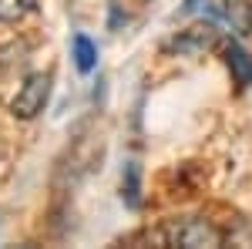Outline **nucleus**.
<instances>
[{
    "instance_id": "423d86ee",
    "label": "nucleus",
    "mask_w": 252,
    "mask_h": 249,
    "mask_svg": "<svg viewBox=\"0 0 252 249\" xmlns=\"http://www.w3.org/2000/svg\"><path fill=\"white\" fill-rule=\"evenodd\" d=\"M34 10V0H0V24H17Z\"/></svg>"
},
{
    "instance_id": "6e6552de",
    "label": "nucleus",
    "mask_w": 252,
    "mask_h": 249,
    "mask_svg": "<svg viewBox=\"0 0 252 249\" xmlns=\"http://www.w3.org/2000/svg\"><path fill=\"white\" fill-rule=\"evenodd\" d=\"M128 206H138V169H128Z\"/></svg>"
},
{
    "instance_id": "f03ea898",
    "label": "nucleus",
    "mask_w": 252,
    "mask_h": 249,
    "mask_svg": "<svg viewBox=\"0 0 252 249\" xmlns=\"http://www.w3.org/2000/svg\"><path fill=\"white\" fill-rule=\"evenodd\" d=\"M47 98H51V74H44V71L40 74H31L20 84L14 101H10V115L20 118V121H31V118H37L44 111Z\"/></svg>"
},
{
    "instance_id": "0eeeda50",
    "label": "nucleus",
    "mask_w": 252,
    "mask_h": 249,
    "mask_svg": "<svg viewBox=\"0 0 252 249\" xmlns=\"http://www.w3.org/2000/svg\"><path fill=\"white\" fill-rule=\"evenodd\" d=\"M225 3V14L239 31H249V3L246 0H222Z\"/></svg>"
},
{
    "instance_id": "9d476101",
    "label": "nucleus",
    "mask_w": 252,
    "mask_h": 249,
    "mask_svg": "<svg viewBox=\"0 0 252 249\" xmlns=\"http://www.w3.org/2000/svg\"><path fill=\"white\" fill-rule=\"evenodd\" d=\"M0 155H3V148H0Z\"/></svg>"
},
{
    "instance_id": "39448f33",
    "label": "nucleus",
    "mask_w": 252,
    "mask_h": 249,
    "mask_svg": "<svg viewBox=\"0 0 252 249\" xmlns=\"http://www.w3.org/2000/svg\"><path fill=\"white\" fill-rule=\"evenodd\" d=\"M74 64H78L81 74H91L97 64V47L91 37H84V34H78L74 37Z\"/></svg>"
},
{
    "instance_id": "20e7f679",
    "label": "nucleus",
    "mask_w": 252,
    "mask_h": 249,
    "mask_svg": "<svg viewBox=\"0 0 252 249\" xmlns=\"http://www.w3.org/2000/svg\"><path fill=\"white\" fill-rule=\"evenodd\" d=\"M225 68L232 71V81L239 88H249L252 84V58L242 44H225Z\"/></svg>"
},
{
    "instance_id": "f257e3e1",
    "label": "nucleus",
    "mask_w": 252,
    "mask_h": 249,
    "mask_svg": "<svg viewBox=\"0 0 252 249\" xmlns=\"http://www.w3.org/2000/svg\"><path fill=\"white\" fill-rule=\"evenodd\" d=\"M168 243L172 246H189V249H212V246H222L225 236L209 219H182V222L168 226Z\"/></svg>"
},
{
    "instance_id": "1a4fd4ad",
    "label": "nucleus",
    "mask_w": 252,
    "mask_h": 249,
    "mask_svg": "<svg viewBox=\"0 0 252 249\" xmlns=\"http://www.w3.org/2000/svg\"><path fill=\"white\" fill-rule=\"evenodd\" d=\"M249 31H252V3H249Z\"/></svg>"
},
{
    "instance_id": "7ed1b4c3",
    "label": "nucleus",
    "mask_w": 252,
    "mask_h": 249,
    "mask_svg": "<svg viewBox=\"0 0 252 249\" xmlns=\"http://www.w3.org/2000/svg\"><path fill=\"white\" fill-rule=\"evenodd\" d=\"M168 47L178 51V54H185V58H202L212 47H219V31H215L212 24H195L189 31H182Z\"/></svg>"
}]
</instances>
